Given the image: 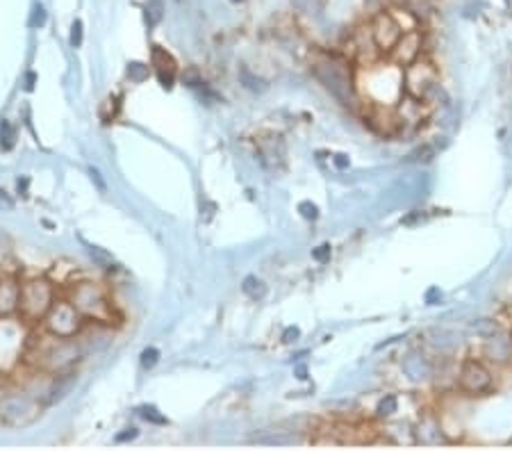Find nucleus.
Wrapping results in <instances>:
<instances>
[{
    "instance_id": "f3484780",
    "label": "nucleus",
    "mask_w": 512,
    "mask_h": 451,
    "mask_svg": "<svg viewBox=\"0 0 512 451\" xmlns=\"http://www.w3.org/2000/svg\"><path fill=\"white\" fill-rule=\"evenodd\" d=\"M335 164H337V167H339V169H347V167H349V160H347V158H344V156H337V160H335Z\"/></svg>"
},
{
    "instance_id": "9d476101",
    "label": "nucleus",
    "mask_w": 512,
    "mask_h": 451,
    "mask_svg": "<svg viewBox=\"0 0 512 451\" xmlns=\"http://www.w3.org/2000/svg\"><path fill=\"white\" fill-rule=\"evenodd\" d=\"M242 290H244L248 296H253V299H257V296L265 294V283L257 280L255 276H248V278L244 280V285H242Z\"/></svg>"
},
{
    "instance_id": "f257e3e1",
    "label": "nucleus",
    "mask_w": 512,
    "mask_h": 451,
    "mask_svg": "<svg viewBox=\"0 0 512 451\" xmlns=\"http://www.w3.org/2000/svg\"><path fill=\"white\" fill-rule=\"evenodd\" d=\"M28 267L0 253V424L26 426L57 397V381L85 358L82 340L55 335L23 308Z\"/></svg>"
},
{
    "instance_id": "7ed1b4c3",
    "label": "nucleus",
    "mask_w": 512,
    "mask_h": 451,
    "mask_svg": "<svg viewBox=\"0 0 512 451\" xmlns=\"http://www.w3.org/2000/svg\"><path fill=\"white\" fill-rule=\"evenodd\" d=\"M403 32H406V30L399 26V21L394 19L391 11H380V14H376L374 21H372V28H369V39H372V44L376 46L378 51L389 53L396 46V41L401 39Z\"/></svg>"
},
{
    "instance_id": "2eb2a0df",
    "label": "nucleus",
    "mask_w": 512,
    "mask_h": 451,
    "mask_svg": "<svg viewBox=\"0 0 512 451\" xmlns=\"http://www.w3.org/2000/svg\"><path fill=\"white\" fill-rule=\"evenodd\" d=\"M299 210L303 212V217H307V219H314V217H317V208H314L312 203H301Z\"/></svg>"
},
{
    "instance_id": "39448f33",
    "label": "nucleus",
    "mask_w": 512,
    "mask_h": 451,
    "mask_svg": "<svg viewBox=\"0 0 512 451\" xmlns=\"http://www.w3.org/2000/svg\"><path fill=\"white\" fill-rule=\"evenodd\" d=\"M389 53H391V57H394L396 64H403V66L412 64L414 59L419 57V53H421V34H419V30L403 32L401 39L396 41V46Z\"/></svg>"
},
{
    "instance_id": "6e6552de",
    "label": "nucleus",
    "mask_w": 512,
    "mask_h": 451,
    "mask_svg": "<svg viewBox=\"0 0 512 451\" xmlns=\"http://www.w3.org/2000/svg\"><path fill=\"white\" fill-rule=\"evenodd\" d=\"M487 355L496 363H503L512 355V340L510 338H494L487 344Z\"/></svg>"
},
{
    "instance_id": "dca6fc26",
    "label": "nucleus",
    "mask_w": 512,
    "mask_h": 451,
    "mask_svg": "<svg viewBox=\"0 0 512 451\" xmlns=\"http://www.w3.org/2000/svg\"><path fill=\"white\" fill-rule=\"evenodd\" d=\"M292 338H294V340L299 338V328H290L287 333H285V342H292Z\"/></svg>"
},
{
    "instance_id": "f03ea898",
    "label": "nucleus",
    "mask_w": 512,
    "mask_h": 451,
    "mask_svg": "<svg viewBox=\"0 0 512 451\" xmlns=\"http://www.w3.org/2000/svg\"><path fill=\"white\" fill-rule=\"evenodd\" d=\"M403 89L410 93V98L424 101L437 89V71L428 62H414L408 64L403 71Z\"/></svg>"
},
{
    "instance_id": "f8f14e48",
    "label": "nucleus",
    "mask_w": 512,
    "mask_h": 451,
    "mask_svg": "<svg viewBox=\"0 0 512 451\" xmlns=\"http://www.w3.org/2000/svg\"><path fill=\"white\" fill-rule=\"evenodd\" d=\"M141 417H144V420H150V422H155V424H164V422H166L164 417H160L158 410H155V408H141Z\"/></svg>"
},
{
    "instance_id": "423d86ee",
    "label": "nucleus",
    "mask_w": 512,
    "mask_h": 451,
    "mask_svg": "<svg viewBox=\"0 0 512 451\" xmlns=\"http://www.w3.org/2000/svg\"><path fill=\"white\" fill-rule=\"evenodd\" d=\"M319 76L326 82V87L335 93L344 105L351 103V82L344 71H339L337 66H326V71H319Z\"/></svg>"
},
{
    "instance_id": "ddd939ff",
    "label": "nucleus",
    "mask_w": 512,
    "mask_h": 451,
    "mask_svg": "<svg viewBox=\"0 0 512 451\" xmlns=\"http://www.w3.org/2000/svg\"><path fill=\"white\" fill-rule=\"evenodd\" d=\"M158 349H146L144 355H141V363H144V367H153L155 363H158Z\"/></svg>"
},
{
    "instance_id": "0eeeda50",
    "label": "nucleus",
    "mask_w": 512,
    "mask_h": 451,
    "mask_svg": "<svg viewBox=\"0 0 512 451\" xmlns=\"http://www.w3.org/2000/svg\"><path fill=\"white\" fill-rule=\"evenodd\" d=\"M153 64H155V74H158L160 82L164 87H171L173 85V80H175V62L171 59V55H166L164 51H160L158 46H155V51H153Z\"/></svg>"
},
{
    "instance_id": "1a4fd4ad",
    "label": "nucleus",
    "mask_w": 512,
    "mask_h": 451,
    "mask_svg": "<svg viewBox=\"0 0 512 451\" xmlns=\"http://www.w3.org/2000/svg\"><path fill=\"white\" fill-rule=\"evenodd\" d=\"M403 372H406L410 378H426L428 365L424 363V358H419V355H408V358L403 360Z\"/></svg>"
},
{
    "instance_id": "20e7f679",
    "label": "nucleus",
    "mask_w": 512,
    "mask_h": 451,
    "mask_svg": "<svg viewBox=\"0 0 512 451\" xmlns=\"http://www.w3.org/2000/svg\"><path fill=\"white\" fill-rule=\"evenodd\" d=\"M490 383H492V376L481 363L467 360L462 365V370H460V387L462 390L478 395V392H483V390L490 387Z\"/></svg>"
},
{
    "instance_id": "9b49d317",
    "label": "nucleus",
    "mask_w": 512,
    "mask_h": 451,
    "mask_svg": "<svg viewBox=\"0 0 512 451\" xmlns=\"http://www.w3.org/2000/svg\"><path fill=\"white\" fill-rule=\"evenodd\" d=\"M399 410V401L394 395H387L383 401H380V406H378V415L380 417H389V415H394Z\"/></svg>"
},
{
    "instance_id": "4468645a",
    "label": "nucleus",
    "mask_w": 512,
    "mask_h": 451,
    "mask_svg": "<svg viewBox=\"0 0 512 451\" xmlns=\"http://www.w3.org/2000/svg\"><path fill=\"white\" fill-rule=\"evenodd\" d=\"M312 258L314 260H319V263H326V260H330V246H319V248H314L312 251Z\"/></svg>"
}]
</instances>
